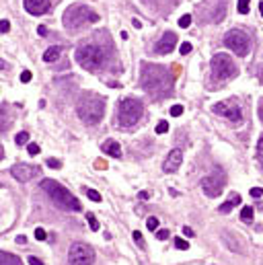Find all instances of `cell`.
<instances>
[{
  "mask_svg": "<svg viewBox=\"0 0 263 265\" xmlns=\"http://www.w3.org/2000/svg\"><path fill=\"white\" fill-rule=\"evenodd\" d=\"M173 86V76L163 66L142 64V89L152 97H165Z\"/></svg>",
  "mask_w": 263,
  "mask_h": 265,
  "instance_id": "obj_1",
  "label": "cell"
},
{
  "mask_svg": "<svg viewBox=\"0 0 263 265\" xmlns=\"http://www.w3.org/2000/svg\"><path fill=\"white\" fill-rule=\"evenodd\" d=\"M76 111L86 126H95L105 113V99L95 93H84L76 103Z\"/></svg>",
  "mask_w": 263,
  "mask_h": 265,
  "instance_id": "obj_2",
  "label": "cell"
},
{
  "mask_svg": "<svg viewBox=\"0 0 263 265\" xmlns=\"http://www.w3.org/2000/svg\"><path fill=\"white\" fill-rule=\"evenodd\" d=\"M41 187H43V191L51 197V201H54L58 208H62V210H70V212H78L82 205H80V201L66 189V187H62L58 181H51V179H43L41 181Z\"/></svg>",
  "mask_w": 263,
  "mask_h": 265,
  "instance_id": "obj_3",
  "label": "cell"
},
{
  "mask_svg": "<svg viewBox=\"0 0 263 265\" xmlns=\"http://www.w3.org/2000/svg\"><path fill=\"white\" fill-rule=\"evenodd\" d=\"M97 21H99V15L84 5H72L64 13V27L70 31H76L84 27L86 23H97Z\"/></svg>",
  "mask_w": 263,
  "mask_h": 265,
  "instance_id": "obj_4",
  "label": "cell"
},
{
  "mask_svg": "<svg viewBox=\"0 0 263 265\" xmlns=\"http://www.w3.org/2000/svg\"><path fill=\"white\" fill-rule=\"evenodd\" d=\"M76 62L84 68V70H99L103 64H105V51L103 47L95 45V43H86V45H80L76 49Z\"/></svg>",
  "mask_w": 263,
  "mask_h": 265,
  "instance_id": "obj_5",
  "label": "cell"
},
{
  "mask_svg": "<svg viewBox=\"0 0 263 265\" xmlns=\"http://www.w3.org/2000/svg\"><path fill=\"white\" fill-rule=\"evenodd\" d=\"M144 113V107L138 99H124L118 107V124L122 128H132Z\"/></svg>",
  "mask_w": 263,
  "mask_h": 265,
  "instance_id": "obj_6",
  "label": "cell"
},
{
  "mask_svg": "<svg viewBox=\"0 0 263 265\" xmlns=\"http://www.w3.org/2000/svg\"><path fill=\"white\" fill-rule=\"evenodd\" d=\"M212 74L216 80H228L237 74V66L228 54H216L212 58Z\"/></svg>",
  "mask_w": 263,
  "mask_h": 265,
  "instance_id": "obj_7",
  "label": "cell"
},
{
  "mask_svg": "<svg viewBox=\"0 0 263 265\" xmlns=\"http://www.w3.org/2000/svg\"><path fill=\"white\" fill-rule=\"evenodd\" d=\"M224 45L228 49H232L235 54L241 56V58H245L249 54V37L239 29H232V31H228L224 35Z\"/></svg>",
  "mask_w": 263,
  "mask_h": 265,
  "instance_id": "obj_8",
  "label": "cell"
},
{
  "mask_svg": "<svg viewBox=\"0 0 263 265\" xmlns=\"http://www.w3.org/2000/svg\"><path fill=\"white\" fill-rule=\"evenodd\" d=\"M70 265H93L95 263V251L84 243H74L68 253Z\"/></svg>",
  "mask_w": 263,
  "mask_h": 265,
  "instance_id": "obj_9",
  "label": "cell"
},
{
  "mask_svg": "<svg viewBox=\"0 0 263 265\" xmlns=\"http://www.w3.org/2000/svg\"><path fill=\"white\" fill-rule=\"evenodd\" d=\"M201 13L208 23H220L226 15V0H203Z\"/></svg>",
  "mask_w": 263,
  "mask_h": 265,
  "instance_id": "obj_10",
  "label": "cell"
},
{
  "mask_svg": "<svg viewBox=\"0 0 263 265\" xmlns=\"http://www.w3.org/2000/svg\"><path fill=\"white\" fill-rule=\"evenodd\" d=\"M224 183H226L224 173H218V175L214 173V175L201 179V189H203V193L210 195V197H218V195L222 193V189H224Z\"/></svg>",
  "mask_w": 263,
  "mask_h": 265,
  "instance_id": "obj_11",
  "label": "cell"
},
{
  "mask_svg": "<svg viewBox=\"0 0 263 265\" xmlns=\"http://www.w3.org/2000/svg\"><path fill=\"white\" fill-rule=\"evenodd\" d=\"M214 113L218 115H224L226 120H230L232 124H241L243 120V113H241V107L235 103V101H222V103H216L214 107H212Z\"/></svg>",
  "mask_w": 263,
  "mask_h": 265,
  "instance_id": "obj_12",
  "label": "cell"
},
{
  "mask_svg": "<svg viewBox=\"0 0 263 265\" xmlns=\"http://www.w3.org/2000/svg\"><path fill=\"white\" fill-rule=\"evenodd\" d=\"M183 163V150L181 148H173L167 154V161H165V173H175Z\"/></svg>",
  "mask_w": 263,
  "mask_h": 265,
  "instance_id": "obj_13",
  "label": "cell"
},
{
  "mask_svg": "<svg viewBox=\"0 0 263 265\" xmlns=\"http://www.w3.org/2000/svg\"><path fill=\"white\" fill-rule=\"evenodd\" d=\"M175 43H177V35L169 31V33H165V35L161 37L159 43H156L154 51H156V54H171V51L175 49Z\"/></svg>",
  "mask_w": 263,
  "mask_h": 265,
  "instance_id": "obj_14",
  "label": "cell"
},
{
  "mask_svg": "<svg viewBox=\"0 0 263 265\" xmlns=\"http://www.w3.org/2000/svg\"><path fill=\"white\" fill-rule=\"evenodd\" d=\"M11 173H13V177H15L17 181L27 183V181H31V179H33V175L37 173V169L29 167V165H15V167L11 169Z\"/></svg>",
  "mask_w": 263,
  "mask_h": 265,
  "instance_id": "obj_15",
  "label": "cell"
},
{
  "mask_svg": "<svg viewBox=\"0 0 263 265\" xmlns=\"http://www.w3.org/2000/svg\"><path fill=\"white\" fill-rule=\"evenodd\" d=\"M49 9V0H25V11L29 15H43Z\"/></svg>",
  "mask_w": 263,
  "mask_h": 265,
  "instance_id": "obj_16",
  "label": "cell"
},
{
  "mask_svg": "<svg viewBox=\"0 0 263 265\" xmlns=\"http://www.w3.org/2000/svg\"><path fill=\"white\" fill-rule=\"evenodd\" d=\"M103 152H107L109 156L120 158V156H122V146H120L115 140H107V142H103Z\"/></svg>",
  "mask_w": 263,
  "mask_h": 265,
  "instance_id": "obj_17",
  "label": "cell"
},
{
  "mask_svg": "<svg viewBox=\"0 0 263 265\" xmlns=\"http://www.w3.org/2000/svg\"><path fill=\"white\" fill-rule=\"evenodd\" d=\"M239 203H241V195H239V193H232V195H230V197H228V199H226L218 210L222 212V214H228V212H230L232 208H237Z\"/></svg>",
  "mask_w": 263,
  "mask_h": 265,
  "instance_id": "obj_18",
  "label": "cell"
},
{
  "mask_svg": "<svg viewBox=\"0 0 263 265\" xmlns=\"http://www.w3.org/2000/svg\"><path fill=\"white\" fill-rule=\"evenodd\" d=\"M62 54V47L60 45H54V47H49L45 54H43V62H56Z\"/></svg>",
  "mask_w": 263,
  "mask_h": 265,
  "instance_id": "obj_19",
  "label": "cell"
},
{
  "mask_svg": "<svg viewBox=\"0 0 263 265\" xmlns=\"http://www.w3.org/2000/svg\"><path fill=\"white\" fill-rule=\"evenodd\" d=\"M0 265H21V259L7 253V251H3V255H0Z\"/></svg>",
  "mask_w": 263,
  "mask_h": 265,
  "instance_id": "obj_20",
  "label": "cell"
},
{
  "mask_svg": "<svg viewBox=\"0 0 263 265\" xmlns=\"http://www.w3.org/2000/svg\"><path fill=\"white\" fill-rule=\"evenodd\" d=\"M241 220L243 222H253V208H249V205H245L243 210H241Z\"/></svg>",
  "mask_w": 263,
  "mask_h": 265,
  "instance_id": "obj_21",
  "label": "cell"
},
{
  "mask_svg": "<svg viewBox=\"0 0 263 265\" xmlns=\"http://www.w3.org/2000/svg\"><path fill=\"white\" fill-rule=\"evenodd\" d=\"M86 220H89V226H91V230H99V222H97V218H95V214H86Z\"/></svg>",
  "mask_w": 263,
  "mask_h": 265,
  "instance_id": "obj_22",
  "label": "cell"
},
{
  "mask_svg": "<svg viewBox=\"0 0 263 265\" xmlns=\"http://www.w3.org/2000/svg\"><path fill=\"white\" fill-rule=\"evenodd\" d=\"M189 25H191V15H183V17L179 19V27H181V29H187Z\"/></svg>",
  "mask_w": 263,
  "mask_h": 265,
  "instance_id": "obj_23",
  "label": "cell"
},
{
  "mask_svg": "<svg viewBox=\"0 0 263 265\" xmlns=\"http://www.w3.org/2000/svg\"><path fill=\"white\" fill-rule=\"evenodd\" d=\"M15 142H17L19 146H23V144H27V142H29V134H27V132H21V134H19V136L15 138Z\"/></svg>",
  "mask_w": 263,
  "mask_h": 265,
  "instance_id": "obj_24",
  "label": "cell"
},
{
  "mask_svg": "<svg viewBox=\"0 0 263 265\" xmlns=\"http://www.w3.org/2000/svg\"><path fill=\"white\" fill-rule=\"evenodd\" d=\"M239 13L247 15L249 13V0H239Z\"/></svg>",
  "mask_w": 263,
  "mask_h": 265,
  "instance_id": "obj_25",
  "label": "cell"
},
{
  "mask_svg": "<svg viewBox=\"0 0 263 265\" xmlns=\"http://www.w3.org/2000/svg\"><path fill=\"white\" fill-rule=\"evenodd\" d=\"M146 226H148V230H156V226H159V218L150 216V218L146 220Z\"/></svg>",
  "mask_w": 263,
  "mask_h": 265,
  "instance_id": "obj_26",
  "label": "cell"
},
{
  "mask_svg": "<svg viewBox=\"0 0 263 265\" xmlns=\"http://www.w3.org/2000/svg\"><path fill=\"white\" fill-rule=\"evenodd\" d=\"M86 195H89V199H93V201H101V193L95 191V189H86Z\"/></svg>",
  "mask_w": 263,
  "mask_h": 265,
  "instance_id": "obj_27",
  "label": "cell"
},
{
  "mask_svg": "<svg viewBox=\"0 0 263 265\" xmlns=\"http://www.w3.org/2000/svg\"><path fill=\"white\" fill-rule=\"evenodd\" d=\"M175 247L181 249V251H187V249H189V243L183 241V239H175Z\"/></svg>",
  "mask_w": 263,
  "mask_h": 265,
  "instance_id": "obj_28",
  "label": "cell"
},
{
  "mask_svg": "<svg viewBox=\"0 0 263 265\" xmlns=\"http://www.w3.org/2000/svg\"><path fill=\"white\" fill-rule=\"evenodd\" d=\"M47 167H49V169H60L62 163L58 161V158H47Z\"/></svg>",
  "mask_w": 263,
  "mask_h": 265,
  "instance_id": "obj_29",
  "label": "cell"
},
{
  "mask_svg": "<svg viewBox=\"0 0 263 265\" xmlns=\"http://www.w3.org/2000/svg\"><path fill=\"white\" fill-rule=\"evenodd\" d=\"M257 158H259L261 165H263V138L257 142Z\"/></svg>",
  "mask_w": 263,
  "mask_h": 265,
  "instance_id": "obj_30",
  "label": "cell"
},
{
  "mask_svg": "<svg viewBox=\"0 0 263 265\" xmlns=\"http://www.w3.org/2000/svg\"><path fill=\"white\" fill-rule=\"evenodd\" d=\"M183 113V107H181V105H173V107H171V115L173 117H179Z\"/></svg>",
  "mask_w": 263,
  "mask_h": 265,
  "instance_id": "obj_31",
  "label": "cell"
},
{
  "mask_svg": "<svg viewBox=\"0 0 263 265\" xmlns=\"http://www.w3.org/2000/svg\"><path fill=\"white\" fill-rule=\"evenodd\" d=\"M165 132H169V124H167V122H161L159 126H156V134H165Z\"/></svg>",
  "mask_w": 263,
  "mask_h": 265,
  "instance_id": "obj_32",
  "label": "cell"
},
{
  "mask_svg": "<svg viewBox=\"0 0 263 265\" xmlns=\"http://www.w3.org/2000/svg\"><path fill=\"white\" fill-rule=\"evenodd\" d=\"M31 78H33V74H31L29 70H23V72H21V82H29Z\"/></svg>",
  "mask_w": 263,
  "mask_h": 265,
  "instance_id": "obj_33",
  "label": "cell"
},
{
  "mask_svg": "<svg viewBox=\"0 0 263 265\" xmlns=\"http://www.w3.org/2000/svg\"><path fill=\"white\" fill-rule=\"evenodd\" d=\"M45 237H47V234H45L43 228H35V239H37V241H45Z\"/></svg>",
  "mask_w": 263,
  "mask_h": 265,
  "instance_id": "obj_34",
  "label": "cell"
},
{
  "mask_svg": "<svg viewBox=\"0 0 263 265\" xmlns=\"http://www.w3.org/2000/svg\"><path fill=\"white\" fill-rule=\"evenodd\" d=\"M179 51H181V54H189V51H191V43H181V47H179Z\"/></svg>",
  "mask_w": 263,
  "mask_h": 265,
  "instance_id": "obj_35",
  "label": "cell"
},
{
  "mask_svg": "<svg viewBox=\"0 0 263 265\" xmlns=\"http://www.w3.org/2000/svg\"><path fill=\"white\" fill-rule=\"evenodd\" d=\"M27 150H29V154H31V156L39 154V146H37V144H29V148H27Z\"/></svg>",
  "mask_w": 263,
  "mask_h": 265,
  "instance_id": "obj_36",
  "label": "cell"
},
{
  "mask_svg": "<svg viewBox=\"0 0 263 265\" xmlns=\"http://www.w3.org/2000/svg\"><path fill=\"white\" fill-rule=\"evenodd\" d=\"M251 195H253V197H261V195H263V189H261V187H253V189H251Z\"/></svg>",
  "mask_w": 263,
  "mask_h": 265,
  "instance_id": "obj_37",
  "label": "cell"
},
{
  "mask_svg": "<svg viewBox=\"0 0 263 265\" xmlns=\"http://www.w3.org/2000/svg\"><path fill=\"white\" fill-rule=\"evenodd\" d=\"M169 237V232L167 230H159V232H156V239H159V241H165Z\"/></svg>",
  "mask_w": 263,
  "mask_h": 265,
  "instance_id": "obj_38",
  "label": "cell"
},
{
  "mask_svg": "<svg viewBox=\"0 0 263 265\" xmlns=\"http://www.w3.org/2000/svg\"><path fill=\"white\" fill-rule=\"evenodd\" d=\"M29 265H43V261L37 257H29Z\"/></svg>",
  "mask_w": 263,
  "mask_h": 265,
  "instance_id": "obj_39",
  "label": "cell"
},
{
  "mask_svg": "<svg viewBox=\"0 0 263 265\" xmlns=\"http://www.w3.org/2000/svg\"><path fill=\"white\" fill-rule=\"evenodd\" d=\"M0 27H3V33H9V29H11V23L5 19V21H3V25H0Z\"/></svg>",
  "mask_w": 263,
  "mask_h": 265,
  "instance_id": "obj_40",
  "label": "cell"
},
{
  "mask_svg": "<svg viewBox=\"0 0 263 265\" xmlns=\"http://www.w3.org/2000/svg\"><path fill=\"white\" fill-rule=\"evenodd\" d=\"M95 167H97V169H107V163H105V161H97Z\"/></svg>",
  "mask_w": 263,
  "mask_h": 265,
  "instance_id": "obj_41",
  "label": "cell"
},
{
  "mask_svg": "<svg viewBox=\"0 0 263 265\" xmlns=\"http://www.w3.org/2000/svg\"><path fill=\"white\" fill-rule=\"evenodd\" d=\"M183 234H187V237H195V234H193V230H191L189 226H185V228H183Z\"/></svg>",
  "mask_w": 263,
  "mask_h": 265,
  "instance_id": "obj_42",
  "label": "cell"
},
{
  "mask_svg": "<svg viewBox=\"0 0 263 265\" xmlns=\"http://www.w3.org/2000/svg\"><path fill=\"white\" fill-rule=\"evenodd\" d=\"M134 239H136V243H140V245H142V234H140L138 230H134Z\"/></svg>",
  "mask_w": 263,
  "mask_h": 265,
  "instance_id": "obj_43",
  "label": "cell"
},
{
  "mask_svg": "<svg viewBox=\"0 0 263 265\" xmlns=\"http://www.w3.org/2000/svg\"><path fill=\"white\" fill-rule=\"evenodd\" d=\"M132 23H134V27H136V29H140V27H142V23H140V21H138V19H134V21H132Z\"/></svg>",
  "mask_w": 263,
  "mask_h": 265,
  "instance_id": "obj_44",
  "label": "cell"
},
{
  "mask_svg": "<svg viewBox=\"0 0 263 265\" xmlns=\"http://www.w3.org/2000/svg\"><path fill=\"white\" fill-rule=\"evenodd\" d=\"M140 199H148V193H146V191H140Z\"/></svg>",
  "mask_w": 263,
  "mask_h": 265,
  "instance_id": "obj_45",
  "label": "cell"
},
{
  "mask_svg": "<svg viewBox=\"0 0 263 265\" xmlns=\"http://www.w3.org/2000/svg\"><path fill=\"white\" fill-rule=\"evenodd\" d=\"M259 117H261V120H263V103H261V105H259Z\"/></svg>",
  "mask_w": 263,
  "mask_h": 265,
  "instance_id": "obj_46",
  "label": "cell"
},
{
  "mask_svg": "<svg viewBox=\"0 0 263 265\" xmlns=\"http://www.w3.org/2000/svg\"><path fill=\"white\" fill-rule=\"evenodd\" d=\"M259 13H261V17H263V3L259 5Z\"/></svg>",
  "mask_w": 263,
  "mask_h": 265,
  "instance_id": "obj_47",
  "label": "cell"
},
{
  "mask_svg": "<svg viewBox=\"0 0 263 265\" xmlns=\"http://www.w3.org/2000/svg\"><path fill=\"white\" fill-rule=\"evenodd\" d=\"M261 80H263V72H261Z\"/></svg>",
  "mask_w": 263,
  "mask_h": 265,
  "instance_id": "obj_48",
  "label": "cell"
}]
</instances>
